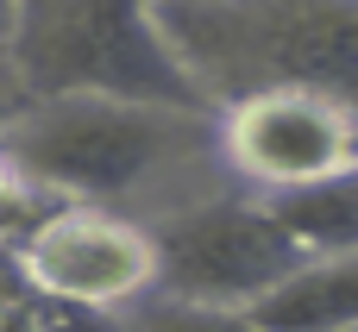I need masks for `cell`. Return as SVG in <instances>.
Returning <instances> with one entry per match:
<instances>
[{
	"label": "cell",
	"instance_id": "cell-1",
	"mask_svg": "<svg viewBox=\"0 0 358 332\" xmlns=\"http://www.w3.org/2000/svg\"><path fill=\"white\" fill-rule=\"evenodd\" d=\"M6 63H13V82L25 94V107L120 100V107L214 119V100L201 94V82L170 50L151 6H107V0L13 6Z\"/></svg>",
	"mask_w": 358,
	"mask_h": 332
},
{
	"label": "cell",
	"instance_id": "cell-2",
	"mask_svg": "<svg viewBox=\"0 0 358 332\" xmlns=\"http://www.w3.org/2000/svg\"><path fill=\"white\" fill-rule=\"evenodd\" d=\"M157 25L201 94L220 107L271 88L327 94L358 113V6L283 0H195L157 6Z\"/></svg>",
	"mask_w": 358,
	"mask_h": 332
},
{
	"label": "cell",
	"instance_id": "cell-3",
	"mask_svg": "<svg viewBox=\"0 0 358 332\" xmlns=\"http://www.w3.org/2000/svg\"><path fill=\"white\" fill-rule=\"evenodd\" d=\"M201 151H214V119L120 100H44L0 126V163L31 195L113 213Z\"/></svg>",
	"mask_w": 358,
	"mask_h": 332
},
{
	"label": "cell",
	"instance_id": "cell-4",
	"mask_svg": "<svg viewBox=\"0 0 358 332\" xmlns=\"http://www.w3.org/2000/svg\"><path fill=\"white\" fill-rule=\"evenodd\" d=\"M157 295L220 314H252L277 282H289L308 251L277 226L258 195H201L151 226Z\"/></svg>",
	"mask_w": 358,
	"mask_h": 332
},
{
	"label": "cell",
	"instance_id": "cell-5",
	"mask_svg": "<svg viewBox=\"0 0 358 332\" xmlns=\"http://www.w3.org/2000/svg\"><path fill=\"white\" fill-rule=\"evenodd\" d=\"M13 270L38 295L94 320H126L157 295L151 226L113 207H69V201L44 207L38 226L13 245Z\"/></svg>",
	"mask_w": 358,
	"mask_h": 332
},
{
	"label": "cell",
	"instance_id": "cell-6",
	"mask_svg": "<svg viewBox=\"0 0 358 332\" xmlns=\"http://www.w3.org/2000/svg\"><path fill=\"white\" fill-rule=\"evenodd\" d=\"M214 151L239 169V182L258 201L302 195L358 169V113L302 88L245 94L214 113Z\"/></svg>",
	"mask_w": 358,
	"mask_h": 332
},
{
	"label": "cell",
	"instance_id": "cell-7",
	"mask_svg": "<svg viewBox=\"0 0 358 332\" xmlns=\"http://www.w3.org/2000/svg\"><path fill=\"white\" fill-rule=\"evenodd\" d=\"M245 320L258 332H358V257H308Z\"/></svg>",
	"mask_w": 358,
	"mask_h": 332
},
{
	"label": "cell",
	"instance_id": "cell-8",
	"mask_svg": "<svg viewBox=\"0 0 358 332\" xmlns=\"http://www.w3.org/2000/svg\"><path fill=\"white\" fill-rule=\"evenodd\" d=\"M264 207L308 257H358V169L321 188H302V195H277Z\"/></svg>",
	"mask_w": 358,
	"mask_h": 332
},
{
	"label": "cell",
	"instance_id": "cell-9",
	"mask_svg": "<svg viewBox=\"0 0 358 332\" xmlns=\"http://www.w3.org/2000/svg\"><path fill=\"white\" fill-rule=\"evenodd\" d=\"M120 332H258L245 314H220V308H189V301H164L151 295L145 308H132Z\"/></svg>",
	"mask_w": 358,
	"mask_h": 332
}]
</instances>
